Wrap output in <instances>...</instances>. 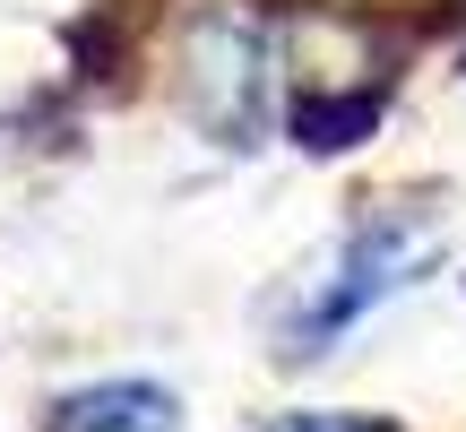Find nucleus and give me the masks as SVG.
Returning a JSON list of instances; mask_svg holds the SVG:
<instances>
[{
    "instance_id": "1",
    "label": "nucleus",
    "mask_w": 466,
    "mask_h": 432,
    "mask_svg": "<svg viewBox=\"0 0 466 432\" xmlns=\"http://www.w3.org/2000/svg\"><path fill=\"white\" fill-rule=\"evenodd\" d=\"M450 268V225L423 200H363L337 233V251L294 285V303L268 329V364L277 372H311L346 346L363 320H380L389 303H406L415 285H432Z\"/></svg>"
},
{
    "instance_id": "2",
    "label": "nucleus",
    "mask_w": 466,
    "mask_h": 432,
    "mask_svg": "<svg viewBox=\"0 0 466 432\" xmlns=\"http://www.w3.org/2000/svg\"><path fill=\"white\" fill-rule=\"evenodd\" d=\"M285 104H294V78H285L277 9H259V0H208V9H190L182 113L208 130V148L259 156L268 139L285 130Z\"/></svg>"
},
{
    "instance_id": "3",
    "label": "nucleus",
    "mask_w": 466,
    "mask_h": 432,
    "mask_svg": "<svg viewBox=\"0 0 466 432\" xmlns=\"http://www.w3.org/2000/svg\"><path fill=\"white\" fill-rule=\"evenodd\" d=\"M389 96H398V69H380V61L319 69V87H294V104H285V139L302 156H354L389 121Z\"/></svg>"
},
{
    "instance_id": "4",
    "label": "nucleus",
    "mask_w": 466,
    "mask_h": 432,
    "mask_svg": "<svg viewBox=\"0 0 466 432\" xmlns=\"http://www.w3.org/2000/svg\"><path fill=\"white\" fill-rule=\"evenodd\" d=\"M44 432H182V389L147 372H104L44 406Z\"/></svg>"
},
{
    "instance_id": "5",
    "label": "nucleus",
    "mask_w": 466,
    "mask_h": 432,
    "mask_svg": "<svg viewBox=\"0 0 466 432\" xmlns=\"http://www.w3.org/2000/svg\"><path fill=\"white\" fill-rule=\"evenodd\" d=\"M259 432H406V424L371 416V406H277V416H259Z\"/></svg>"
},
{
    "instance_id": "6",
    "label": "nucleus",
    "mask_w": 466,
    "mask_h": 432,
    "mask_svg": "<svg viewBox=\"0 0 466 432\" xmlns=\"http://www.w3.org/2000/svg\"><path fill=\"white\" fill-rule=\"evenodd\" d=\"M458 87H466V61H458Z\"/></svg>"
},
{
    "instance_id": "7",
    "label": "nucleus",
    "mask_w": 466,
    "mask_h": 432,
    "mask_svg": "<svg viewBox=\"0 0 466 432\" xmlns=\"http://www.w3.org/2000/svg\"><path fill=\"white\" fill-rule=\"evenodd\" d=\"M458 17H466V0H458Z\"/></svg>"
}]
</instances>
